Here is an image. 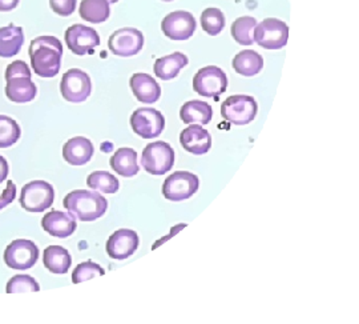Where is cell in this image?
I'll use <instances>...</instances> for the list:
<instances>
[{
	"label": "cell",
	"mask_w": 359,
	"mask_h": 324,
	"mask_svg": "<svg viewBox=\"0 0 359 324\" xmlns=\"http://www.w3.org/2000/svg\"><path fill=\"white\" fill-rule=\"evenodd\" d=\"M129 86L133 95L139 102L145 104H154L161 96V87L158 83L148 74H135L129 80Z\"/></svg>",
	"instance_id": "cell-19"
},
{
	"label": "cell",
	"mask_w": 359,
	"mask_h": 324,
	"mask_svg": "<svg viewBox=\"0 0 359 324\" xmlns=\"http://www.w3.org/2000/svg\"><path fill=\"white\" fill-rule=\"evenodd\" d=\"M95 153V147L90 139L75 136L65 143L63 157L71 166H84L90 162Z\"/></svg>",
	"instance_id": "cell-20"
},
{
	"label": "cell",
	"mask_w": 359,
	"mask_h": 324,
	"mask_svg": "<svg viewBox=\"0 0 359 324\" xmlns=\"http://www.w3.org/2000/svg\"><path fill=\"white\" fill-rule=\"evenodd\" d=\"M114 171L124 178H132L139 174L137 153L133 148H118L109 160Z\"/></svg>",
	"instance_id": "cell-23"
},
{
	"label": "cell",
	"mask_w": 359,
	"mask_h": 324,
	"mask_svg": "<svg viewBox=\"0 0 359 324\" xmlns=\"http://www.w3.org/2000/svg\"><path fill=\"white\" fill-rule=\"evenodd\" d=\"M43 264L50 273L63 275L71 268L72 258L65 247L50 246L43 252Z\"/></svg>",
	"instance_id": "cell-24"
},
{
	"label": "cell",
	"mask_w": 359,
	"mask_h": 324,
	"mask_svg": "<svg viewBox=\"0 0 359 324\" xmlns=\"http://www.w3.org/2000/svg\"><path fill=\"white\" fill-rule=\"evenodd\" d=\"M87 186L92 190L102 191L104 194H116L120 188V182L109 172L96 171L87 178Z\"/></svg>",
	"instance_id": "cell-29"
},
{
	"label": "cell",
	"mask_w": 359,
	"mask_h": 324,
	"mask_svg": "<svg viewBox=\"0 0 359 324\" xmlns=\"http://www.w3.org/2000/svg\"><path fill=\"white\" fill-rule=\"evenodd\" d=\"M231 65L238 75L255 77L264 68V58L253 50H245L234 56Z\"/></svg>",
	"instance_id": "cell-25"
},
{
	"label": "cell",
	"mask_w": 359,
	"mask_h": 324,
	"mask_svg": "<svg viewBox=\"0 0 359 324\" xmlns=\"http://www.w3.org/2000/svg\"><path fill=\"white\" fill-rule=\"evenodd\" d=\"M15 197H16V186H15V183L10 181L7 183V187L3 191V194L0 195V209L11 205L15 200Z\"/></svg>",
	"instance_id": "cell-35"
},
{
	"label": "cell",
	"mask_w": 359,
	"mask_h": 324,
	"mask_svg": "<svg viewBox=\"0 0 359 324\" xmlns=\"http://www.w3.org/2000/svg\"><path fill=\"white\" fill-rule=\"evenodd\" d=\"M40 251L32 240L16 239L4 251V261L13 270H29L39 259Z\"/></svg>",
	"instance_id": "cell-11"
},
{
	"label": "cell",
	"mask_w": 359,
	"mask_h": 324,
	"mask_svg": "<svg viewBox=\"0 0 359 324\" xmlns=\"http://www.w3.org/2000/svg\"><path fill=\"white\" fill-rule=\"evenodd\" d=\"M31 68L23 60H15L6 70V95L13 103H28L36 98L38 89L32 82Z\"/></svg>",
	"instance_id": "cell-3"
},
{
	"label": "cell",
	"mask_w": 359,
	"mask_h": 324,
	"mask_svg": "<svg viewBox=\"0 0 359 324\" xmlns=\"http://www.w3.org/2000/svg\"><path fill=\"white\" fill-rule=\"evenodd\" d=\"M142 46H144V35L142 31L132 27L117 30L108 39V47L111 52L116 56H121V58H129V56L137 55L142 51Z\"/></svg>",
	"instance_id": "cell-13"
},
{
	"label": "cell",
	"mask_w": 359,
	"mask_h": 324,
	"mask_svg": "<svg viewBox=\"0 0 359 324\" xmlns=\"http://www.w3.org/2000/svg\"><path fill=\"white\" fill-rule=\"evenodd\" d=\"M55 200V190L50 183L34 181L22 188L19 203L28 212H43L51 207Z\"/></svg>",
	"instance_id": "cell-6"
},
{
	"label": "cell",
	"mask_w": 359,
	"mask_h": 324,
	"mask_svg": "<svg viewBox=\"0 0 359 324\" xmlns=\"http://www.w3.org/2000/svg\"><path fill=\"white\" fill-rule=\"evenodd\" d=\"M41 227L51 236L65 239L76 231L77 224L75 216H72L69 212L51 211L43 216Z\"/></svg>",
	"instance_id": "cell-18"
},
{
	"label": "cell",
	"mask_w": 359,
	"mask_h": 324,
	"mask_svg": "<svg viewBox=\"0 0 359 324\" xmlns=\"http://www.w3.org/2000/svg\"><path fill=\"white\" fill-rule=\"evenodd\" d=\"M258 104L253 96L234 95L221 105V115L236 126H246L256 119Z\"/></svg>",
	"instance_id": "cell-4"
},
{
	"label": "cell",
	"mask_w": 359,
	"mask_h": 324,
	"mask_svg": "<svg viewBox=\"0 0 359 324\" xmlns=\"http://www.w3.org/2000/svg\"><path fill=\"white\" fill-rule=\"evenodd\" d=\"M80 16L88 23H104L111 15L108 0H83L80 4Z\"/></svg>",
	"instance_id": "cell-27"
},
{
	"label": "cell",
	"mask_w": 359,
	"mask_h": 324,
	"mask_svg": "<svg viewBox=\"0 0 359 324\" xmlns=\"http://www.w3.org/2000/svg\"><path fill=\"white\" fill-rule=\"evenodd\" d=\"M130 126L142 139H154L165 129V117L154 108H139L130 117Z\"/></svg>",
	"instance_id": "cell-12"
},
{
	"label": "cell",
	"mask_w": 359,
	"mask_h": 324,
	"mask_svg": "<svg viewBox=\"0 0 359 324\" xmlns=\"http://www.w3.org/2000/svg\"><path fill=\"white\" fill-rule=\"evenodd\" d=\"M20 0H0V13H8L18 7Z\"/></svg>",
	"instance_id": "cell-36"
},
{
	"label": "cell",
	"mask_w": 359,
	"mask_h": 324,
	"mask_svg": "<svg viewBox=\"0 0 359 324\" xmlns=\"http://www.w3.org/2000/svg\"><path fill=\"white\" fill-rule=\"evenodd\" d=\"M29 58L34 72L40 78L59 74L63 59V44L55 37H39L31 41Z\"/></svg>",
	"instance_id": "cell-1"
},
{
	"label": "cell",
	"mask_w": 359,
	"mask_h": 324,
	"mask_svg": "<svg viewBox=\"0 0 359 324\" xmlns=\"http://www.w3.org/2000/svg\"><path fill=\"white\" fill-rule=\"evenodd\" d=\"M52 11L59 16H71L76 10V0H50Z\"/></svg>",
	"instance_id": "cell-34"
},
{
	"label": "cell",
	"mask_w": 359,
	"mask_h": 324,
	"mask_svg": "<svg viewBox=\"0 0 359 324\" xmlns=\"http://www.w3.org/2000/svg\"><path fill=\"white\" fill-rule=\"evenodd\" d=\"M161 1H173V0H161Z\"/></svg>",
	"instance_id": "cell-39"
},
{
	"label": "cell",
	"mask_w": 359,
	"mask_h": 324,
	"mask_svg": "<svg viewBox=\"0 0 359 324\" xmlns=\"http://www.w3.org/2000/svg\"><path fill=\"white\" fill-rule=\"evenodd\" d=\"M25 44V32L22 27L8 25L0 27V58H13Z\"/></svg>",
	"instance_id": "cell-21"
},
{
	"label": "cell",
	"mask_w": 359,
	"mask_h": 324,
	"mask_svg": "<svg viewBox=\"0 0 359 324\" xmlns=\"http://www.w3.org/2000/svg\"><path fill=\"white\" fill-rule=\"evenodd\" d=\"M140 245V239L136 231L121 228L112 233L107 242V254L116 260L128 259Z\"/></svg>",
	"instance_id": "cell-16"
},
{
	"label": "cell",
	"mask_w": 359,
	"mask_h": 324,
	"mask_svg": "<svg viewBox=\"0 0 359 324\" xmlns=\"http://www.w3.org/2000/svg\"><path fill=\"white\" fill-rule=\"evenodd\" d=\"M65 43L75 55L84 56L100 46V37L92 27L74 25L65 31Z\"/></svg>",
	"instance_id": "cell-14"
},
{
	"label": "cell",
	"mask_w": 359,
	"mask_h": 324,
	"mask_svg": "<svg viewBox=\"0 0 359 324\" xmlns=\"http://www.w3.org/2000/svg\"><path fill=\"white\" fill-rule=\"evenodd\" d=\"M60 92L67 102H86L92 92L90 75L79 68L68 70L60 82Z\"/></svg>",
	"instance_id": "cell-10"
},
{
	"label": "cell",
	"mask_w": 359,
	"mask_h": 324,
	"mask_svg": "<svg viewBox=\"0 0 359 324\" xmlns=\"http://www.w3.org/2000/svg\"><path fill=\"white\" fill-rule=\"evenodd\" d=\"M201 27L208 35L216 37L225 27V16L218 8H206L201 13Z\"/></svg>",
	"instance_id": "cell-31"
},
{
	"label": "cell",
	"mask_w": 359,
	"mask_h": 324,
	"mask_svg": "<svg viewBox=\"0 0 359 324\" xmlns=\"http://www.w3.org/2000/svg\"><path fill=\"white\" fill-rule=\"evenodd\" d=\"M142 164L151 175H164L175 166V150L165 142L149 143L142 151Z\"/></svg>",
	"instance_id": "cell-5"
},
{
	"label": "cell",
	"mask_w": 359,
	"mask_h": 324,
	"mask_svg": "<svg viewBox=\"0 0 359 324\" xmlns=\"http://www.w3.org/2000/svg\"><path fill=\"white\" fill-rule=\"evenodd\" d=\"M198 178L188 171H177L170 174L163 184V195L170 202H182L198 191Z\"/></svg>",
	"instance_id": "cell-9"
},
{
	"label": "cell",
	"mask_w": 359,
	"mask_h": 324,
	"mask_svg": "<svg viewBox=\"0 0 359 324\" xmlns=\"http://www.w3.org/2000/svg\"><path fill=\"white\" fill-rule=\"evenodd\" d=\"M180 117L185 124H208L213 117V108L203 101H191L181 107Z\"/></svg>",
	"instance_id": "cell-26"
},
{
	"label": "cell",
	"mask_w": 359,
	"mask_h": 324,
	"mask_svg": "<svg viewBox=\"0 0 359 324\" xmlns=\"http://www.w3.org/2000/svg\"><path fill=\"white\" fill-rule=\"evenodd\" d=\"M228 89L225 72L216 65H208L197 71L193 78V90L204 98H216Z\"/></svg>",
	"instance_id": "cell-8"
},
{
	"label": "cell",
	"mask_w": 359,
	"mask_h": 324,
	"mask_svg": "<svg viewBox=\"0 0 359 324\" xmlns=\"http://www.w3.org/2000/svg\"><path fill=\"white\" fill-rule=\"evenodd\" d=\"M63 206L79 221H95L105 215L108 202L96 191L75 190L65 196Z\"/></svg>",
	"instance_id": "cell-2"
},
{
	"label": "cell",
	"mask_w": 359,
	"mask_h": 324,
	"mask_svg": "<svg viewBox=\"0 0 359 324\" xmlns=\"http://www.w3.org/2000/svg\"><path fill=\"white\" fill-rule=\"evenodd\" d=\"M8 171H10V169H8L7 160L3 156H0V183H3L7 179Z\"/></svg>",
	"instance_id": "cell-37"
},
{
	"label": "cell",
	"mask_w": 359,
	"mask_h": 324,
	"mask_svg": "<svg viewBox=\"0 0 359 324\" xmlns=\"http://www.w3.org/2000/svg\"><path fill=\"white\" fill-rule=\"evenodd\" d=\"M188 63L189 60L187 55H184L182 52H173L156 60L154 65V75L161 80L175 79Z\"/></svg>",
	"instance_id": "cell-22"
},
{
	"label": "cell",
	"mask_w": 359,
	"mask_h": 324,
	"mask_svg": "<svg viewBox=\"0 0 359 324\" xmlns=\"http://www.w3.org/2000/svg\"><path fill=\"white\" fill-rule=\"evenodd\" d=\"M38 291H40V285L29 275H15L13 279L7 283V288H6L7 294L38 292Z\"/></svg>",
	"instance_id": "cell-32"
},
{
	"label": "cell",
	"mask_w": 359,
	"mask_h": 324,
	"mask_svg": "<svg viewBox=\"0 0 359 324\" xmlns=\"http://www.w3.org/2000/svg\"><path fill=\"white\" fill-rule=\"evenodd\" d=\"M255 41L265 50H281L289 39V27L283 20L268 18L255 28Z\"/></svg>",
	"instance_id": "cell-7"
},
{
	"label": "cell",
	"mask_w": 359,
	"mask_h": 324,
	"mask_svg": "<svg viewBox=\"0 0 359 324\" xmlns=\"http://www.w3.org/2000/svg\"><path fill=\"white\" fill-rule=\"evenodd\" d=\"M22 136L19 124L6 115H0V148H8Z\"/></svg>",
	"instance_id": "cell-30"
},
{
	"label": "cell",
	"mask_w": 359,
	"mask_h": 324,
	"mask_svg": "<svg viewBox=\"0 0 359 324\" xmlns=\"http://www.w3.org/2000/svg\"><path fill=\"white\" fill-rule=\"evenodd\" d=\"M197 28L196 19L188 11H175L167 15L161 23L164 35L170 40H188Z\"/></svg>",
	"instance_id": "cell-15"
},
{
	"label": "cell",
	"mask_w": 359,
	"mask_h": 324,
	"mask_svg": "<svg viewBox=\"0 0 359 324\" xmlns=\"http://www.w3.org/2000/svg\"><path fill=\"white\" fill-rule=\"evenodd\" d=\"M105 275V270L102 266L93 263L92 260L80 263L75 268V271L72 273V283L74 285H79L81 282L90 280L95 276H103Z\"/></svg>",
	"instance_id": "cell-33"
},
{
	"label": "cell",
	"mask_w": 359,
	"mask_h": 324,
	"mask_svg": "<svg viewBox=\"0 0 359 324\" xmlns=\"http://www.w3.org/2000/svg\"><path fill=\"white\" fill-rule=\"evenodd\" d=\"M257 20L252 16H241L231 25V34L233 39L241 46H252L255 43V28Z\"/></svg>",
	"instance_id": "cell-28"
},
{
	"label": "cell",
	"mask_w": 359,
	"mask_h": 324,
	"mask_svg": "<svg viewBox=\"0 0 359 324\" xmlns=\"http://www.w3.org/2000/svg\"><path fill=\"white\" fill-rule=\"evenodd\" d=\"M108 1H109V3H117L118 0H108Z\"/></svg>",
	"instance_id": "cell-38"
},
{
	"label": "cell",
	"mask_w": 359,
	"mask_h": 324,
	"mask_svg": "<svg viewBox=\"0 0 359 324\" xmlns=\"http://www.w3.org/2000/svg\"><path fill=\"white\" fill-rule=\"evenodd\" d=\"M182 148L193 155H205L212 148V136L203 126L191 124L180 134Z\"/></svg>",
	"instance_id": "cell-17"
}]
</instances>
